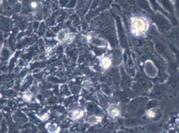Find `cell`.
<instances>
[{"label": "cell", "mask_w": 179, "mask_h": 133, "mask_svg": "<svg viewBox=\"0 0 179 133\" xmlns=\"http://www.w3.org/2000/svg\"><path fill=\"white\" fill-rule=\"evenodd\" d=\"M82 113L81 112H79L78 110L75 111L73 113V116L75 117H80L82 116Z\"/></svg>", "instance_id": "5b68a950"}, {"label": "cell", "mask_w": 179, "mask_h": 133, "mask_svg": "<svg viewBox=\"0 0 179 133\" xmlns=\"http://www.w3.org/2000/svg\"><path fill=\"white\" fill-rule=\"evenodd\" d=\"M12 25V21L9 18L5 17L0 18V29L8 30L11 28Z\"/></svg>", "instance_id": "6da1fadb"}, {"label": "cell", "mask_w": 179, "mask_h": 133, "mask_svg": "<svg viewBox=\"0 0 179 133\" xmlns=\"http://www.w3.org/2000/svg\"><path fill=\"white\" fill-rule=\"evenodd\" d=\"M133 28L136 32H140L145 28V25L143 22L139 19L135 20L133 24Z\"/></svg>", "instance_id": "7a4b0ae2"}, {"label": "cell", "mask_w": 179, "mask_h": 133, "mask_svg": "<svg viewBox=\"0 0 179 133\" xmlns=\"http://www.w3.org/2000/svg\"><path fill=\"white\" fill-rule=\"evenodd\" d=\"M110 113H111V115L116 116L118 115L119 111L116 108H111L110 109Z\"/></svg>", "instance_id": "3957f363"}, {"label": "cell", "mask_w": 179, "mask_h": 133, "mask_svg": "<svg viewBox=\"0 0 179 133\" xmlns=\"http://www.w3.org/2000/svg\"><path fill=\"white\" fill-rule=\"evenodd\" d=\"M110 64H111V61L108 58H104L103 60V65L104 67L107 68L110 65Z\"/></svg>", "instance_id": "277c9868"}, {"label": "cell", "mask_w": 179, "mask_h": 133, "mask_svg": "<svg viewBox=\"0 0 179 133\" xmlns=\"http://www.w3.org/2000/svg\"><path fill=\"white\" fill-rule=\"evenodd\" d=\"M148 116L150 117H154L155 116V112H153V111H150L148 113Z\"/></svg>", "instance_id": "8992f818"}]
</instances>
